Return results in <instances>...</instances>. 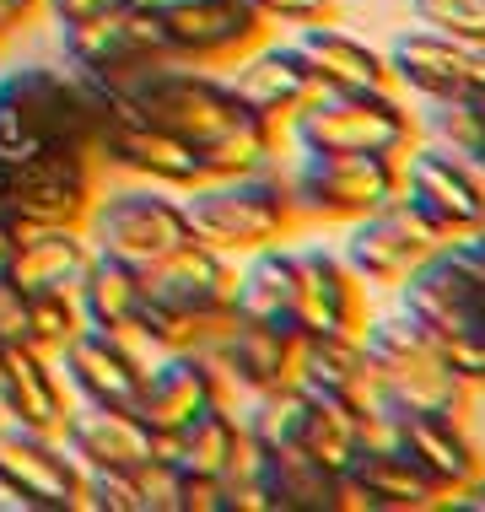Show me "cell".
Wrapping results in <instances>:
<instances>
[{
    "label": "cell",
    "instance_id": "1",
    "mask_svg": "<svg viewBox=\"0 0 485 512\" xmlns=\"http://www.w3.org/2000/svg\"><path fill=\"white\" fill-rule=\"evenodd\" d=\"M119 98H130L151 124L178 135L200 157L205 178L248 173V168H265L270 157H281V124L243 108L238 92L227 87V76H211L205 65L157 60L141 76L124 81Z\"/></svg>",
    "mask_w": 485,
    "mask_h": 512
},
{
    "label": "cell",
    "instance_id": "2",
    "mask_svg": "<svg viewBox=\"0 0 485 512\" xmlns=\"http://www.w3.org/2000/svg\"><path fill=\"white\" fill-rule=\"evenodd\" d=\"M103 124V92L65 65H11L0 76V162L11 173L44 151H92Z\"/></svg>",
    "mask_w": 485,
    "mask_h": 512
},
{
    "label": "cell",
    "instance_id": "3",
    "mask_svg": "<svg viewBox=\"0 0 485 512\" xmlns=\"http://www.w3.org/2000/svg\"><path fill=\"white\" fill-rule=\"evenodd\" d=\"M184 216L194 243H211L221 254H248L265 243H286L302 227L297 205L286 189L281 157H270L265 168L227 173V178H205V184L184 189Z\"/></svg>",
    "mask_w": 485,
    "mask_h": 512
},
{
    "label": "cell",
    "instance_id": "4",
    "mask_svg": "<svg viewBox=\"0 0 485 512\" xmlns=\"http://www.w3.org/2000/svg\"><path fill=\"white\" fill-rule=\"evenodd\" d=\"M362 351L372 367V389L388 399V410H426V415H459V421H469L475 394L453 378L432 335L421 324H410L405 313L367 318Z\"/></svg>",
    "mask_w": 485,
    "mask_h": 512
},
{
    "label": "cell",
    "instance_id": "5",
    "mask_svg": "<svg viewBox=\"0 0 485 512\" xmlns=\"http://www.w3.org/2000/svg\"><path fill=\"white\" fill-rule=\"evenodd\" d=\"M291 151H378L405 157L415 146V108L405 92H313L281 124Z\"/></svg>",
    "mask_w": 485,
    "mask_h": 512
},
{
    "label": "cell",
    "instance_id": "6",
    "mask_svg": "<svg viewBox=\"0 0 485 512\" xmlns=\"http://www.w3.org/2000/svg\"><path fill=\"white\" fill-rule=\"evenodd\" d=\"M281 168L291 205L313 227H345L399 195V157L378 151H291Z\"/></svg>",
    "mask_w": 485,
    "mask_h": 512
},
{
    "label": "cell",
    "instance_id": "7",
    "mask_svg": "<svg viewBox=\"0 0 485 512\" xmlns=\"http://www.w3.org/2000/svg\"><path fill=\"white\" fill-rule=\"evenodd\" d=\"M81 232H87V243L97 254H114L135 270H157L162 259H173L184 243H194L184 200L173 189L141 184V178L119 189H97Z\"/></svg>",
    "mask_w": 485,
    "mask_h": 512
},
{
    "label": "cell",
    "instance_id": "8",
    "mask_svg": "<svg viewBox=\"0 0 485 512\" xmlns=\"http://www.w3.org/2000/svg\"><path fill=\"white\" fill-rule=\"evenodd\" d=\"M97 189H103V168H97L92 151H71V146L44 151L11 178V195L0 205V227L17 243L44 227H81Z\"/></svg>",
    "mask_w": 485,
    "mask_h": 512
},
{
    "label": "cell",
    "instance_id": "9",
    "mask_svg": "<svg viewBox=\"0 0 485 512\" xmlns=\"http://www.w3.org/2000/svg\"><path fill=\"white\" fill-rule=\"evenodd\" d=\"M54 27H60V65L76 71L92 92H119L146 65L168 60V49L157 38V17L130 6H108L97 17L54 22Z\"/></svg>",
    "mask_w": 485,
    "mask_h": 512
},
{
    "label": "cell",
    "instance_id": "10",
    "mask_svg": "<svg viewBox=\"0 0 485 512\" xmlns=\"http://www.w3.org/2000/svg\"><path fill=\"white\" fill-rule=\"evenodd\" d=\"M92 157H97V168L130 173V178H141V184L173 189V195L205 184L200 157H194L178 135L162 130V124H151L141 108L130 98H119V92H103V124H97Z\"/></svg>",
    "mask_w": 485,
    "mask_h": 512
},
{
    "label": "cell",
    "instance_id": "11",
    "mask_svg": "<svg viewBox=\"0 0 485 512\" xmlns=\"http://www.w3.org/2000/svg\"><path fill=\"white\" fill-rule=\"evenodd\" d=\"M399 200L442 238H469L485 227V173L432 141H415L399 157Z\"/></svg>",
    "mask_w": 485,
    "mask_h": 512
},
{
    "label": "cell",
    "instance_id": "12",
    "mask_svg": "<svg viewBox=\"0 0 485 512\" xmlns=\"http://www.w3.org/2000/svg\"><path fill=\"white\" fill-rule=\"evenodd\" d=\"M442 243L448 238H442L437 227H426V221L394 195V200H383L378 211L345 221V238H340L335 254L345 259V270L362 286H388V292H394V286L405 281L426 254H437Z\"/></svg>",
    "mask_w": 485,
    "mask_h": 512
},
{
    "label": "cell",
    "instance_id": "13",
    "mask_svg": "<svg viewBox=\"0 0 485 512\" xmlns=\"http://www.w3.org/2000/svg\"><path fill=\"white\" fill-rule=\"evenodd\" d=\"M0 496L22 512H81V464L54 432L0 421Z\"/></svg>",
    "mask_w": 485,
    "mask_h": 512
},
{
    "label": "cell",
    "instance_id": "14",
    "mask_svg": "<svg viewBox=\"0 0 485 512\" xmlns=\"http://www.w3.org/2000/svg\"><path fill=\"white\" fill-rule=\"evenodd\" d=\"M49 356L81 405H114V410H135L151 367V351L135 335H103V329H76Z\"/></svg>",
    "mask_w": 485,
    "mask_h": 512
},
{
    "label": "cell",
    "instance_id": "15",
    "mask_svg": "<svg viewBox=\"0 0 485 512\" xmlns=\"http://www.w3.org/2000/svg\"><path fill=\"white\" fill-rule=\"evenodd\" d=\"M265 27L248 0H189L157 17V38L168 49V60L184 65H232L238 54L265 44Z\"/></svg>",
    "mask_w": 485,
    "mask_h": 512
},
{
    "label": "cell",
    "instance_id": "16",
    "mask_svg": "<svg viewBox=\"0 0 485 512\" xmlns=\"http://www.w3.org/2000/svg\"><path fill=\"white\" fill-rule=\"evenodd\" d=\"M211 405H232V389H227V378H221V367L211 362V351L151 356L146 389L135 399V415H141L157 437L184 432L194 415H205Z\"/></svg>",
    "mask_w": 485,
    "mask_h": 512
},
{
    "label": "cell",
    "instance_id": "17",
    "mask_svg": "<svg viewBox=\"0 0 485 512\" xmlns=\"http://www.w3.org/2000/svg\"><path fill=\"white\" fill-rule=\"evenodd\" d=\"M394 292H399V313H405L410 324H421L426 335H432V345L485 329V302H480L475 286H469V275L453 265L448 243H442L437 254H426Z\"/></svg>",
    "mask_w": 485,
    "mask_h": 512
},
{
    "label": "cell",
    "instance_id": "18",
    "mask_svg": "<svg viewBox=\"0 0 485 512\" xmlns=\"http://www.w3.org/2000/svg\"><path fill=\"white\" fill-rule=\"evenodd\" d=\"M388 442H394L405 459L421 469L432 486L448 496H459L469 480L485 469L475 437L459 415H426V410H388Z\"/></svg>",
    "mask_w": 485,
    "mask_h": 512
},
{
    "label": "cell",
    "instance_id": "19",
    "mask_svg": "<svg viewBox=\"0 0 485 512\" xmlns=\"http://www.w3.org/2000/svg\"><path fill=\"white\" fill-rule=\"evenodd\" d=\"M367 286L324 243L297 248V335H362Z\"/></svg>",
    "mask_w": 485,
    "mask_h": 512
},
{
    "label": "cell",
    "instance_id": "20",
    "mask_svg": "<svg viewBox=\"0 0 485 512\" xmlns=\"http://www.w3.org/2000/svg\"><path fill=\"white\" fill-rule=\"evenodd\" d=\"M442 507H448V496L394 442L362 448L340 475V512H442Z\"/></svg>",
    "mask_w": 485,
    "mask_h": 512
},
{
    "label": "cell",
    "instance_id": "21",
    "mask_svg": "<svg viewBox=\"0 0 485 512\" xmlns=\"http://www.w3.org/2000/svg\"><path fill=\"white\" fill-rule=\"evenodd\" d=\"M60 442L81 469H135L151 453H168V437H157L135 410L81 405V399H71V410H65Z\"/></svg>",
    "mask_w": 485,
    "mask_h": 512
},
{
    "label": "cell",
    "instance_id": "22",
    "mask_svg": "<svg viewBox=\"0 0 485 512\" xmlns=\"http://www.w3.org/2000/svg\"><path fill=\"white\" fill-rule=\"evenodd\" d=\"M205 351H211V362L221 367L232 399L259 394V389H275V383H291V372H297V329L254 324V318H227L221 335L205 345Z\"/></svg>",
    "mask_w": 485,
    "mask_h": 512
},
{
    "label": "cell",
    "instance_id": "23",
    "mask_svg": "<svg viewBox=\"0 0 485 512\" xmlns=\"http://www.w3.org/2000/svg\"><path fill=\"white\" fill-rule=\"evenodd\" d=\"M232 286H238V259L211 243H184L173 259L146 270V292L157 302L194 318H216V324L232 318Z\"/></svg>",
    "mask_w": 485,
    "mask_h": 512
},
{
    "label": "cell",
    "instance_id": "24",
    "mask_svg": "<svg viewBox=\"0 0 485 512\" xmlns=\"http://www.w3.org/2000/svg\"><path fill=\"white\" fill-rule=\"evenodd\" d=\"M227 87L238 92L243 108H254V114L286 124L318 92V76H313V65L302 60L297 44H254L248 54L232 60Z\"/></svg>",
    "mask_w": 485,
    "mask_h": 512
},
{
    "label": "cell",
    "instance_id": "25",
    "mask_svg": "<svg viewBox=\"0 0 485 512\" xmlns=\"http://www.w3.org/2000/svg\"><path fill=\"white\" fill-rule=\"evenodd\" d=\"M65 410H71V389H65L60 367L38 345H0V421L33 426V432L60 437Z\"/></svg>",
    "mask_w": 485,
    "mask_h": 512
},
{
    "label": "cell",
    "instance_id": "26",
    "mask_svg": "<svg viewBox=\"0 0 485 512\" xmlns=\"http://www.w3.org/2000/svg\"><path fill=\"white\" fill-rule=\"evenodd\" d=\"M394 92L405 98H442V92H464L469 87V44L442 38L432 27H405L394 44L383 49Z\"/></svg>",
    "mask_w": 485,
    "mask_h": 512
},
{
    "label": "cell",
    "instance_id": "27",
    "mask_svg": "<svg viewBox=\"0 0 485 512\" xmlns=\"http://www.w3.org/2000/svg\"><path fill=\"white\" fill-rule=\"evenodd\" d=\"M291 44H297L302 60L313 65L318 92H388L394 87L383 49L362 44L356 33H345L335 22H308Z\"/></svg>",
    "mask_w": 485,
    "mask_h": 512
},
{
    "label": "cell",
    "instance_id": "28",
    "mask_svg": "<svg viewBox=\"0 0 485 512\" xmlns=\"http://www.w3.org/2000/svg\"><path fill=\"white\" fill-rule=\"evenodd\" d=\"M232 318L297 329V248H291V243H265V248L238 254Z\"/></svg>",
    "mask_w": 485,
    "mask_h": 512
},
{
    "label": "cell",
    "instance_id": "29",
    "mask_svg": "<svg viewBox=\"0 0 485 512\" xmlns=\"http://www.w3.org/2000/svg\"><path fill=\"white\" fill-rule=\"evenodd\" d=\"M76 297V313H81V329H103V335H130L135 329V313L146 302V270L124 265L114 254H97L87 259L81 281L71 286Z\"/></svg>",
    "mask_w": 485,
    "mask_h": 512
},
{
    "label": "cell",
    "instance_id": "30",
    "mask_svg": "<svg viewBox=\"0 0 485 512\" xmlns=\"http://www.w3.org/2000/svg\"><path fill=\"white\" fill-rule=\"evenodd\" d=\"M87 259H92V243L81 227H44L17 243L6 286H17V292H71L81 270H87Z\"/></svg>",
    "mask_w": 485,
    "mask_h": 512
},
{
    "label": "cell",
    "instance_id": "31",
    "mask_svg": "<svg viewBox=\"0 0 485 512\" xmlns=\"http://www.w3.org/2000/svg\"><path fill=\"white\" fill-rule=\"evenodd\" d=\"M302 394H335L356 399L372 389V367L362 351V335H297V372H291Z\"/></svg>",
    "mask_w": 485,
    "mask_h": 512
},
{
    "label": "cell",
    "instance_id": "32",
    "mask_svg": "<svg viewBox=\"0 0 485 512\" xmlns=\"http://www.w3.org/2000/svg\"><path fill=\"white\" fill-rule=\"evenodd\" d=\"M415 141H432L469 168H485V92H442V98H415Z\"/></svg>",
    "mask_w": 485,
    "mask_h": 512
},
{
    "label": "cell",
    "instance_id": "33",
    "mask_svg": "<svg viewBox=\"0 0 485 512\" xmlns=\"http://www.w3.org/2000/svg\"><path fill=\"white\" fill-rule=\"evenodd\" d=\"M302 399H308V410H302L297 448H308L318 464L345 475L351 459L367 448V410L356 399H335V394H302Z\"/></svg>",
    "mask_w": 485,
    "mask_h": 512
},
{
    "label": "cell",
    "instance_id": "34",
    "mask_svg": "<svg viewBox=\"0 0 485 512\" xmlns=\"http://www.w3.org/2000/svg\"><path fill=\"white\" fill-rule=\"evenodd\" d=\"M238 453H243V426H238V410L232 405H211L205 415H194L184 432L168 437V459L184 469V475L227 480V469L238 464Z\"/></svg>",
    "mask_w": 485,
    "mask_h": 512
},
{
    "label": "cell",
    "instance_id": "35",
    "mask_svg": "<svg viewBox=\"0 0 485 512\" xmlns=\"http://www.w3.org/2000/svg\"><path fill=\"white\" fill-rule=\"evenodd\" d=\"M232 410H238V426H243L248 442H259V448H286V442H297V432H302L308 399H302L297 383H275V389H259V394H238Z\"/></svg>",
    "mask_w": 485,
    "mask_h": 512
},
{
    "label": "cell",
    "instance_id": "36",
    "mask_svg": "<svg viewBox=\"0 0 485 512\" xmlns=\"http://www.w3.org/2000/svg\"><path fill=\"white\" fill-rule=\"evenodd\" d=\"M130 335L141 340L151 356H168V351H205V345L221 335V324H216V318L178 313V308H168V302H157V297L146 292V302H141V313H135V329H130Z\"/></svg>",
    "mask_w": 485,
    "mask_h": 512
},
{
    "label": "cell",
    "instance_id": "37",
    "mask_svg": "<svg viewBox=\"0 0 485 512\" xmlns=\"http://www.w3.org/2000/svg\"><path fill=\"white\" fill-rule=\"evenodd\" d=\"M22 308H27V345H38V351H60L81 329L71 292H22Z\"/></svg>",
    "mask_w": 485,
    "mask_h": 512
},
{
    "label": "cell",
    "instance_id": "38",
    "mask_svg": "<svg viewBox=\"0 0 485 512\" xmlns=\"http://www.w3.org/2000/svg\"><path fill=\"white\" fill-rule=\"evenodd\" d=\"M410 17L459 44H485V0H410Z\"/></svg>",
    "mask_w": 485,
    "mask_h": 512
},
{
    "label": "cell",
    "instance_id": "39",
    "mask_svg": "<svg viewBox=\"0 0 485 512\" xmlns=\"http://www.w3.org/2000/svg\"><path fill=\"white\" fill-rule=\"evenodd\" d=\"M81 512H141L135 469H81Z\"/></svg>",
    "mask_w": 485,
    "mask_h": 512
},
{
    "label": "cell",
    "instance_id": "40",
    "mask_svg": "<svg viewBox=\"0 0 485 512\" xmlns=\"http://www.w3.org/2000/svg\"><path fill=\"white\" fill-rule=\"evenodd\" d=\"M437 351H442L448 372L464 383L469 394H485V329H475V335H459V340H442Z\"/></svg>",
    "mask_w": 485,
    "mask_h": 512
},
{
    "label": "cell",
    "instance_id": "41",
    "mask_svg": "<svg viewBox=\"0 0 485 512\" xmlns=\"http://www.w3.org/2000/svg\"><path fill=\"white\" fill-rule=\"evenodd\" d=\"M259 22H286V27H308V22H335V0H248Z\"/></svg>",
    "mask_w": 485,
    "mask_h": 512
},
{
    "label": "cell",
    "instance_id": "42",
    "mask_svg": "<svg viewBox=\"0 0 485 512\" xmlns=\"http://www.w3.org/2000/svg\"><path fill=\"white\" fill-rule=\"evenodd\" d=\"M178 512H221V480L184 475V486H178Z\"/></svg>",
    "mask_w": 485,
    "mask_h": 512
},
{
    "label": "cell",
    "instance_id": "43",
    "mask_svg": "<svg viewBox=\"0 0 485 512\" xmlns=\"http://www.w3.org/2000/svg\"><path fill=\"white\" fill-rule=\"evenodd\" d=\"M108 6H124V0H38V11L49 22H81V17H97Z\"/></svg>",
    "mask_w": 485,
    "mask_h": 512
},
{
    "label": "cell",
    "instance_id": "44",
    "mask_svg": "<svg viewBox=\"0 0 485 512\" xmlns=\"http://www.w3.org/2000/svg\"><path fill=\"white\" fill-rule=\"evenodd\" d=\"M38 17V0H0V44Z\"/></svg>",
    "mask_w": 485,
    "mask_h": 512
},
{
    "label": "cell",
    "instance_id": "45",
    "mask_svg": "<svg viewBox=\"0 0 485 512\" xmlns=\"http://www.w3.org/2000/svg\"><path fill=\"white\" fill-rule=\"evenodd\" d=\"M448 507H453V512H485V469H480L475 480H469V486H464L459 496H453Z\"/></svg>",
    "mask_w": 485,
    "mask_h": 512
},
{
    "label": "cell",
    "instance_id": "46",
    "mask_svg": "<svg viewBox=\"0 0 485 512\" xmlns=\"http://www.w3.org/2000/svg\"><path fill=\"white\" fill-rule=\"evenodd\" d=\"M469 87H475V92H485V44H475V49H469Z\"/></svg>",
    "mask_w": 485,
    "mask_h": 512
},
{
    "label": "cell",
    "instance_id": "47",
    "mask_svg": "<svg viewBox=\"0 0 485 512\" xmlns=\"http://www.w3.org/2000/svg\"><path fill=\"white\" fill-rule=\"evenodd\" d=\"M130 11H146V17H162V11H173V6H189V0H124Z\"/></svg>",
    "mask_w": 485,
    "mask_h": 512
},
{
    "label": "cell",
    "instance_id": "48",
    "mask_svg": "<svg viewBox=\"0 0 485 512\" xmlns=\"http://www.w3.org/2000/svg\"><path fill=\"white\" fill-rule=\"evenodd\" d=\"M11 254H17V238L0 227V286H6V275H11Z\"/></svg>",
    "mask_w": 485,
    "mask_h": 512
},
{
    "label": "cell",
    "instance_id": "49",
    "mask_svg": "<svg viewBox=\"0 0 485 512\" xmlns=\"http://www.w3.org/2000/svg\"><path fill=\"white\" fill-rule=\"evenodd\" d=\"M480 238H485V227H480Z\"/></svg>",
    "mask_w": 485,
    "mask_h": 512
}]
</instances>
